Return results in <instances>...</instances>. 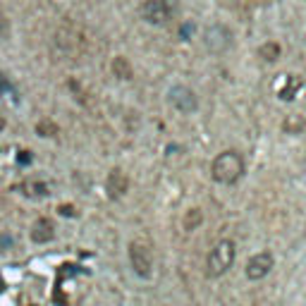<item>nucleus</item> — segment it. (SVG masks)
<instances>
[{
  "instance_id": "1",
  "label": "nucleus",
  "mask_w": 306,
  "mask_h": 306,
  "mask_svg": "<svg viewBox=\"0 0 306 306\" xmlns=\"http://www.w3.org/2000/svg\"><path fill=\"white\" fill-rule=\"evenodd\" d=\"M242 175H244V158L237 151H223L211 163V177L218 184H235V182H240Z\"/></svg>"
},
{
  "instance_id": "2",
  "label": "nucleus",
  "mask_w": 306,
  "mask_h": 306,
  "mask_svg": "<svg viewBox=\"0 0 306 306\" xmlns=\"http://www.w3.org/2000/svg\"><path fill=\"white\" fill-rule=\"evenodd\" d=\"M235 256H237V249H235V242L232 240H220L215 244L208 258H206V275L208 278H220L225 275L227 270L235 263Z\"/></svg>"
},
{
  "instance_id": "3",
  "label": "nucleus",
  "mask_w": 306,
  "mask_h": 306,
  "mask_svg": "<svg viewBox=\"0 0 306 306\" xmlns=\"http://www.w3.org/2000/svg\"><path fill=\"white\" fill-rule=\"evenodd\" d=\"M129 263H132L134 273L139 278L148 280L153 273V251H151V244L141 240L129 242Z\"/></svg>"
},
{
  "instance_id": "4",
  "label": "nucleus",
  "mask_w": 306,
  "mask_h": 306,
  "mask_svg": "<svg viewBox=\"0 0 306 306\" xmlns=\"http://www.w3.org/2000/svg\"><path fill=\"white\" fill-rule=\"evenodd\" d=\"M141 17L146 19L148 24H156V27H165L170 19H173V7L168 0H146L141 5Z\"/></svg>"
},
{
  "instance_id": "5",
  "label": "nucleus",
  "mask_w": 306,
  "mask_h": 306,
  "mask_svg": "<svg viewBox=\"0 0 306 306\" xmlns=\"http://www.w3.org/2000/svg\"><path fill=\"white\" fill-rule=\"evenodd\" d=\"M275 268V256L270 251H258L253 253L251 258L246 261V268H244V273H246V278L253 280V282H258V280H263Z\"/></svg>"
},
{
  "instance_id": "6",
  "label": "nucleus",
  "mask_w": 306,
  "mask_h": 306,
  "mask_svg": "<svg viewBox=\"0 0 306 306\" xmlns=\"http://www.w3.org/2000/svg\"><path fill=\"white\" fill-rule=\"evenodd\" d=\"M170 103H173V108L180 110L182 115H191V113L199 108V98H196V93L191 91L189 86L177 84V86L170 89Z\"/></svg>"
},
{
  "instance_id": "7",
  "label": "nucleus",
  "mask_w": 306,
  "mask_h": 306,
  "mask_svg": "<svg viewBox=\"0 0 306 306\" xmlns=\"http://www.w3.org/2000/svg\"><path fill=\"white\" fill-rule=\"evenodd\" d=\"M203 43L208 46L211 53H223V51L230 48V43H232V31H230L225 24H213V27L206 29Z\"/></svg>"
},
{
  "instance_id": "8",
  "label": "nucleus",
  "mask_w": 306,
  "mask_h": 306,
  "mask_svg": "<svg viewBox=\"0 0 306 306\" xmlns=\"http://www.w3.org/2000/svg\"><path fill=\"white\" fill-rule=\"evenodd\" d=\"M106 191L113 201H120L129 191V177L122 173L120 168H113L106 177Z\"/></svg>"
},
{
  "instance_id": "9",
  "label": "nucleus",
  "mask_w": 306,
  "mask_h": 306,
  "mask_svg": "<svg viewBox=\"0 0 306 306\" xmlns=\"http://www.w3.org/2000/svg\"><path fill=\"white\" fill-rule=\"evenodd\" d=\"M29 237L34 244H48L55 240V223L51 218H36L29 230Z\"/></svg>"
},
{
  "instance_id": "10",
  "label": "nucleus",
  "mask_w": 306,
  "mask_h": 306,
  "mask_svg": "<svg viewBox=\"0 0 306 306\" xmlns=\"http://www.w3.org/2000/svg\"><path fill=\"white\" fill-rule=\"evenodd\" d=\"M304 86L302 77H292V74H280L275 81V93H278L282 101H292L294 96L299 93V89Z\"/></svg>"
},
{
  "instance_id": "11",
  "label": "nucleus",
  "mask_w": 306,
  "mask_h": 306,
  "mask_svg": "<svg viewBox=\"0 0 306 306\" xmlns=\"http://www.w3.org/2000/svg\"><path fill=\"white\" fill-rule=\"evenodd\" d=\"M19 189H22V194L29 196V199H48V196L53 194V184L46 182V180H31V182H24V184H19Z\"/></svg>"
},
{
  "instance_id": "12",
  "label": "nucleus",
  "mask_w": 306,
  "mask_h": 306,
  "mask_svg": "<svg viewBox=\"0 0 306 306\" xmlns=\"http://www.w3.org/2000/svg\"><path fill=\"white\" fill-rule=\"evenodd\" d=\"M306 129V118L304 115H299V113H290V115H285V120H282V132L285 134H302Z\"/></svg>"
},
{
  "instance_id": "13",
  "label": "nucleus",
  "mask_w": 306,
  "mask_h": 306,
  "mask_svg": "<svg viewBox=\"0 0 306 306\" xmlns=\"http://www.w3.org/2000/svg\"><path fill=\"white\" fill-rule=\"evenodd\" d=\"M258 58L263 60V62H275V60H280V53H282V48H280L278 41H266V43H261L258 46Z\"/></svg>"
},
{
  "instance_id": "14",
  "label": "nucleus",
  "mask_w": 306,
  "mask_h": 306,
  "mask_svg": "<svg viewBox=\"0 0 306 306\" xmlns=\"http://www.w3.org/2000/svg\"><path fill=\"white\" fill-rule=\"evenodd\" d=\"M113 74H115L118 79H124V81L134 79V69H132V65H129V60L122 58V55L113 58Z\"/></svg>"
},
{
  "instance_id": "15",
  "label": "nucleus",
  "mask_w": 306,
  "mask_h": 306,
  "mask_svg": "<svg viewBox=\"0 0 306 306\" xmlns=\"http://www.w3.org/2000/svg\"><path fill=\"white\" fill-rule=\"evenodd\" d=\"M201 223H203V211L201 208H189L182 218V225H184L186 232H194V230H199Z\"/></svg>"
},
{
  "instance_id": "16",
  "label": "nucleus",
  "mask_w": 306,
  "mask_h": 306,
  "mask_svg": "<svg viewBox=\"0 0 306 306\" xmlns=\"http://www.w3.org/2000/svg\"><path fill=\"white\" fill-rule=\"evenodd\" d=\"M36 134H39V136H51V139H55V136L60 134V127H58L53 120H41V122H36Z\"/></svg>"
},
{
  "instance_id": "17",
  "label": "nucleus",
  "mask_w": 306,
  "mask_h": 306,
  "mask_svg": "<svg viewBox=\"0 0 306 306\" xmlns=\"http://www.w3.org/2000/svg\"><path fill=\"white\" fill-rule=\"evenodd\" d=\"M58 213L74 218V215H77V211H74V206H72V203H62V206H58Z\"/></svg>"
},
{
  "instance_id": "18",
  "label": "nucleus",
  "mask_w": 306,
  "mask_h": 306,
  "mask_svg": "<svg viewBox=\"0 0 306 306\" xmlns=\"http://www.w3.org/2000/svg\"><path fill=\"white\" fill-rule=\"evenodd\" d=\"M0 91H5V93H10V91H12V84H10V81L5 79V74H2V72H0Z\"/></svg>"
},
{
  "instance_id": "19",
  "label": "nucleus",
  "mask_w": 306,
  "mask_h": 306,
  "mask_svg": "<svg viewBox=\"0 0 306 306\" xmlns=\"http://www.w3.org/2000/svg\"><path fill=\"white\" fill-rule=\"evenodd\" d=\"M22 156H19V163H31V153L29 151H19Z\"/></svg>"
},
{
  "instance_id": "20",
  "label": "nucleus",
  "mask_w": 306,
  "mask_h": 306,
  "mask_svg": "<svg viewBox=\"0 0 306 306\" xmlns=\"http://www.w3.org/2000/svg\"><path fill=\"white\" fill-rule=\"evenodd\" d=\"M5 129V120H2V115H0V132Z\"/></svg>"
}]
</instances>
